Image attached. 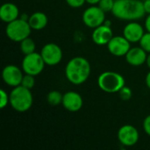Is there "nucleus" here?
<instances>
[{"label":"nucleus","instance_id":"26","mask_svg":"<svg viewBox=\"0 0 150 150\" xmlns=\"http://www.w3.org/2000/svg\"><path fill=\"white\" fill-rule=\"evenodd\" d=\"M143 129L144 132L150 136V115H148L143 121Z\"/></svg>","mask_w":150,"mask_h":150},{"label":"nucleus","instance_id":"31","mask_svg":"<svg viewBox=\"0 0 150 150\" xmlns=\"http://www.w3.org/2000/svg\"><path fill=\"white\" fill-rule=\"evenodd\" d=\"M29 17H30V16H28L27 14H25V13H23V14H21V16H20V18H22V19H24V20H26V21H28V19H29Z\"/></svg>","mask_w":150,"mask_h":150},{"label":"nucleus","instance_id":"23","mask_svg":"<svg viewBox=\"0 0 150 150\" xmlns=\"http://www.w3.org/2000/svg\"><path fill=\"white\" fill-rule=\"evenodd\" d=\"M132 94H133V92H132V90L129 88V87H127V86H124L120 91H119V95H120V98L122 99V100H124V101H127V100H129L131 98H132Z\"/></svg>","mask_w":150,"mask_h":150},{"label":"nucleus","instance_id":"27","mask_svg":"<svg viewBox=\"0 0 150 150\" xmlns=\"http://www.w3.org/2000/svg\"><path fill=\"white\" fill-rule=\"evenodd\" d=\"M143 7L145 10V12L149 14L150 13V0H145L143 2Z\"/></svg>","mask_w":150,"mask_h":150},{"label":"nucleus","instance_id":"6","mask_svg":"<svg viewBox=\"0 0 150 150\" xmlns=\"http://www.w3.org/2000/svg\"><path fill=\"white\" fill-rule=\"evenodd\" d=\"M45 65L46 63L40 53L39 54V53L34 52V53L25 55L22 61L21 68L25 74L36 76L43 71Z\"/></svg>","mask_w":150,"mask_h":150},{"label":"nucleus","instance_id":"29","mask_svg":"<svg viewBox=\"0 0 150 150\" xmlns=\"http://www.w3.org/2000/svg\"><path fill=\"white\" fill-rule=\"evenodd\" d=\"M99 2H100V0H86V3L91 5H97V4H98Z\"/></svg>","mask_w":150,"mask_h":150},{"label":"nucleus","instance_id":"30","mask_svg":"<svg viewBox=\"0 0 150 150\" xmlns=\"http://www.w3.org/2000/svg\"><path fill=\"white\" fill-rule=\"evenodd\" d=\"M145 82H146V85L148 86V88L150 89V71L148 73V74H147V76H146Z\"/></svg>","mask_w":150,"mask_h":150},{"label":"nucleus","instance_id":"10","mask_svg":"<svg viewBox=\"0 0 150 150\" xmlns=\"http://www.w3.org/2000/svg\"><path fill=\"white\" fill-rule=\"evenodd\" d=\"M24 71L16 65H7L2 71V78L5 84L11 87L21 85Z\"/></svg>","mask_w":150,"mask_h":150},{"label":"nucleus","instance_id":"17","mask_svg":"<svg viewBox=\"0 0 150 150\" xmlns=\"http://www.w3.org/2000/svg\"><path fill=\"white\" fill-rule=\"evenodd\" d=\"M48 18L47 15L41 11H36L33 13L28 19V23L33 30H42L47 25Z\"/></svg>","mask_w":150,"mask_h":150},{"label":"nucleus","instance_id":"28","mask_svg":"<svg viewBox=\"0 0 150 150\" xmlns=\"http://www.w3.org/2000/svg\"><path fill=\"white\" fill-rule=\"evenodd\" d=\"M145 28L148 32L150 33V13L148 15V17L145 19Z\"/></svg>","mask_w":150,"mask_h":150},{"label":"nucleus","instance_id":"20","mask_svg":"<svg viewBox=\"0 0 150 150\" xmlns=\"http://www.w3.org/2000/svg\"><path fill=\"white\" fill-rule=\"evenodd\" d=\"M34 84H35L34 76L25 74L24 77L22 79V82H21V85L25 87V88H27V89H29V90H32L33 88Z\"/></svg>","mask_w":150,"mask_h":150},{"label":"nucleus","instance_id":"21","mask_svg":"<svg viewBox=\"0 0 150 150\" xmlns=\"http://www.w3.org/2000/svg\"><path fill=\"white\" fill-rule=\"evenodd\" d=\"M114 3H115V0H100L98 5L106 13V12L112 11Z\"/></svg>","mask_w":150,"mask_h":150},{"label":"nucleus","instance_id":"16","mask_svg":"<svg viewBox=\"0 0 150 150\" xmlns=\"http://www.w3.org/2000/svg\"><path fill=\"white\" fill-rule=\"evenodd\" d=\"M19 18V11L16 4L4 3L0 7V18L5 23H10Z\"/></svg>","mask_w":150,"mask_h":150},{"label":"nucleus","instance_id":"8","mask_svg":"<svg viewBox=\"0 0 150 150\" xmlns=\"http://www.w3.org/2000/svg\"><path fill=\"white\" fill-rule=\"evenodd\" d=\"M40 54L48 66H54L61 62L62 59V50L55 43L46 44L40 51Z\"/></svg>","mask_w":150,"mask_h":150},{"label":"nucleus","instance_id":"7","mask_svg":"<svg viewBox=\"0 0 150 150\" xmlns=\"http://www.w3.org/2000/svg\"><path fill=\"white\" fill-rule=\"evenodd\" d=\"M105 21V12L98 5H91L83 13V22L90 28H96Z\"/></svg>","mask_w":150,"mask_h":150},{"label":"nucleus","instance_id":"5","mask_svg":"<svg viewBox=\"0 0 150 150\" xmlns=\"http://www.w3.org/2000/svg\"><path fill=\"white\" fill-rule=\"evenodd\" d=\"M32 30L28 21L18 18L7 24L5 33L11 40L20 42L30 36Z\"/></svg>","mask_w":150,"mask_h":150},{"label":"nucleus","instance_id":"15","mask_svg":"<svg viewBox=\"0 0 150 150\" xmlns=\"http://www.w3.org/2000/svg\"><path fill=\"white\" fill-rule=\"evenodd\" d=\"M148 57V53L141 47H134L130 48V50L126 54V61L131 66L138 67L146 62Z\"/></svg>","mask_w":150,"mask_h":150},{"label":"nucleus","instance_id":"11","mask_svg":"<svg viewBox=\"0 0 150 150\" xmlns=\"http://www.w3.org/2000/svg\"><path fill=\"white\" fill-rule=\"evenodd\" d=\"M130 43L124 36H113L107 44V49L114 56H126L131 48Z\"/></svg>","mask_w":150,"mask_h":150},{"label":"nucleus","instance_id":"2","mask_svg":"<svg viewBox=\"0 0 150 150\" xmlns=\"http://www.w3.org/2000/svg\"><path fill=\"white\" fill-rule=\"evenodd\" d=\"M91 67L87 59L82 56L72 58L65 67L67 80L74 84L80 85L87 81L91 75Z\"/></svg>","mask_w":150,"mask_h":150},{"label":"nucleus","instance_id":"4","mask_svg":"<svg viewBox=\"0 0 150 150\" xmlns=\"http://www.w3.org/2000/svg\"><path fill=\"white\" fill-rule=\"evenodd\" d=\"M98 84L105 92L116 93L126 85V81L125 78L117 72L105 71L99 75L98 78Z\"/></svg>","mask_w":150,"mask_h":150},{"label":"nucleus","instance_id":"22","mask_svg":"<svg viewBox=\"0 0 150 150\" xmlns=\"http://www.w3.org/2000/svg\"><path fill=\"white\" fill-rule=\"evenodd\" d=\"M140 47H142L148 54L150 53V33L148 32L144 33L140 40Z\"/></svg>","mask_w":150,"mask_h":150},{"label":"nucleus","instance_id":"25","mask_svg":"<svg viewBox=\"0 0 150 150\" xmlns=\"http://www.w3.org/2000/svg\"><path fill=\"white\" fill-rule=\"evenodd\" d=\"M66 3L72 8H80L86 3V0H66Z\"/></svg>","mask_w":150,"mask_h":150},{"label":"nucleus","instance_id":"3","mask_svg":"<svg viewBox=\"0 0 150 150\" xmlns=\"http://www.w3.org/2000/svg\"><path fill=\"white\" fill-rule=\"evenodd\" d=\"M10 95V105L18 112H27L33 105V98L31 90L18 85L13 87Z\"/></svg>","mask_w":150,"mask_h":150},{"label":"nucleus","instance_id":"1","mask_svg":"<svg viewBox=\"0 0 150 150\" xmlns=\"http://www.w3.org/2000/svg\"><path fill=\"white\" fill-rule=\"evenodd\" d=\"M112 12L115 18L127 21L141 19L146 14L143 2L140 0H115Z\"/></svg>","mask_w":150,"mask_h":150},{"label":"nucleus","instance_id":"13","mask_svg":"<svg viewBox=\"0 0 150 150\" xmlns=\"http://www.w3.org/2000/svg\"><path fill=\"white\" fill-rule=\"evenodd\" d=\"M112 37H113L112 29L111 28V26H108L105 24L94 28L91 34L93 42L98 46L107 45Z\"/></svg>","mask_w":150,"mask_h":150},{"label":"nucleus","instance_id":"19","mask_svg":"<svg viewBox=\"0 0 150 150\" xmlns=\"http://www.w3.org/2000/svg\"><path fill=\"white\" fill-rule=\"evenodd\" d=\"M63 95L58 91H52L47 95V101L51 105H58L62 103Z\"/></svg>","mask_w":150,"mask_h":150},{"label":"nucleus","instance_id":"24","mask_svg":"<svg viewBox=\"0 0 150 150\" xmlns=\"http://www.w3.org/2000/svg\"><path fill=\"white\" fill-rule=\"evenodd\" d=\"M0 108L4 109L10 104V95L4 90L0 91Z\"/></svg>","mask_w":150,"mask_h":150},{"label":"nucleus","instance_id":"14","mask_svg":"<svg viewBox=\"0 0 150 150\" xmlns=\"http://www.w3.org/2000/svg\"><path fill=\"white\" fill-rule=\"evenodd\" d=\"M143 26L134 21L128 23L123 29V36L130 42H140L141 39L144 35Z\"/></svg>","mask_w":150,"mask_h":150},{"label":"nucleus","instance_id":"32","mask_svg":"<svg viewBox=\"0 0 150 150\" xmlns=\"http://www.w3.org/2000/svg\"><path fill=\"white\" fill-rule=\"evenodd\" d=\"M146 63L148 65V67L150 69V53L148 54V57H147V61H146Z\"/></svg>","mask_w":150,"mask_h":150},{"label":"nucleus","instance_id":"12","mask_svg":"<svg viewBox=\"0 0 150 150\" xmlns=\"http://www.w3.org/2000/svg\"><path fill=\"white\" fill-rule=\"evenodd\" d=\"M62 104L67 111L76 112L81 110L83 105V101L79 93L76 91H68L63 94Z\"/></svg>","mask_w":150,"mask_h":150},{"label":"nucleus","instance_id":"18","mask_svg":"<svg viewBox=\"0 0 150 150\" xmlns=\"http://www.w3.org/2000/svg\"><path fill=\"white\" fill-rule=\"evenodd\" d=\"M19 43H20V46H19L20 50H21V52H22L25 55L35 52L36 44H35V41H34L33 39L27 37V38H25V40H23L22 41H20Z\"/></svg>","mask_w":150,"mask_h":150},{"label":"nucleus","instance_id":"9","mask_svg":"<svg viewBox=\"0 0 150 150\" xmlns=\"http://www.w3.org/2000/svg\"><path fill=\"white\" fill-rule=\"evenodd\" d=\"M140 138L139 131L132 125H125L118 131V140L125 147L134 146Z\"/></svg>","mask_w":150,"mask_h":150}]
</instances>
